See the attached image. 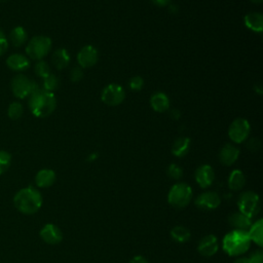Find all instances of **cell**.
<instances>
[{
  "instance_id": "obj_40",
  "label": "cell",
  "mask_w": 263,
  "mask_h": 263,
  "mask_svg": "<svg viewBox=\"0 0 263 263\" xmlns=\"http://www.w3.org/2000/svg\"><path fill=\"white\" fill-rule=\"evenodd\" d=\"M252 2H254V3H256V4H260L263 0H251Z\"/></svg>"
},
{
  "instance_id": "obj_4",
  "label": "cell",
  "mask_w": 263,
  "mask_h": 263,
  "mask_svg": "<svg viewBox=\"0 0 263 263\" xmlns=\"http://www.w3.org/2000/svg\"><path fill=\"white\" fill-rule=\"evenodd\" d=\"M193 196L191 187L186 183H176L173 185L167 194L168 203L177 209L185 208L189 204Z\"/></svg>"
},
{
  "instance_id": "obj_26",
  "label": "cell",
  "mask_w": 263,
  "mask_h": 263,
  "mask_svg": "<svg viewBox=\"0 0 263 263\" xmlns=\"http://www.w3.org/2000/svg\"><path fill=\"white\" fill-rule=\"evenodd\" d=\"M171 236L172 238L180 243L186 242L190 239L191 233L189 231L188 228H186L185 226H175L172 230H171Z\"/></svg>"
},
{
  "instance_id": "obj_23",
  "label": "cell",
  "mask_w": 263,
  "mask_h": 263,
  "mask_svg": "<svg viewBox=\"0 0 263 263\" xmlns=\"http://www.w3.org/2000/svg\"><path fill=\"white\" fill-rule=\"evenodd\" d=\"M51 61H52L54 67L58 70H63L70 63V54H69L67 49H65V48H58L53 52Z\"/></svg>"
},
{
  "instance_id": "obj_5",
  "label": "cell",
  "mask_w": 263,
  "mask_h": 263,
  "mask_svg": "<svg viewBox=\"0 0 263 263\" xmlns=\"http://www.w3.org/2000/svg\"><path fill=\"white\" fill-rule=\"evenodd\" d=\"M51 48V40L47 36H34L26 46V53L32 60L40 61L47 55Z\"/></svg>"
},
{
  "instance_id": "obj_35",
  "label": "cell",
  "mask_w": 263,
  "mask_h": 263,
  "mask_svg": "<svg viewBox=\"0 0 263 263\" xmlns=\"http://www.w3.org/2000/svg\"><path fill=\"white\" fill-rule=\"evenodd\" d=\"M246 146H247V148H248L249 150H251V151H257V150H259L260 147H261V142H260L257 138H252V139H250V140L247 142Z\"/></svg>"
},
{
  "instance_id": "obj_1",
  "label": "cell",
  "mask_w": 263,
  "mask_h": 263,
  "mask_svg": "<svg viewBox=\"0 0 263 263\" xmlns=\"http://www.w3.org/2000/svg\"><path fill=\"white\" fill-rule=\"evenodd\" d=\"M28 105L33 115L39 118L49 116L57 107V100L53 92L38 88L29 96Z\"/></svg>"
},
{
  "instance_id": "obj_6",
  "label": "cell",
  "mask_w": 263,
  "mask_h": 263,
  "mask_svg": "<svg viewBox=\"0 0 263 263\" xmlns=\"http://www.w3.org/2000/svg\"><path fill=\"white\" fill-rule=\"evenodd\" d=\"M39 88L38 84L24 74H18L11 81V90L18 99H25Z\"/></svg>"
},
{
  "instance_id": "obj_20",
  "label": "cell",
  "mask_w": 263,
  "mask_h": 263,
  "mask_svg": "<svg viewBox=\"0 0 263 263\" xmlns=\"http://www.w3.org/2000/svg\"><path fill=\"white\" fill-rule=\"evenodd\" d=\"M55 173L50 168L40 170L35 176V183L40 188L50 187L55 181Z\"/></svg>"
},
{
  "instance_id": "obj_38",
  "label": "cell",
  "mask_w": 263,
  "mask_h": 263,
  "mask_svg": "<svg viewBox=\"0 0 263 263\" xmlns=\"http://www.w3.org/2000/svg\"><path fill=\"white\" fill-rule=\"evenodd\" d=\"M155 5L157 6H160V7H163V6H166L171 0H151Z\"/></svg>"
},
{
  "instance_id": "obj_15",
  "label": "cell",
  "mask_w": 263,
  "mask_h": 263,
  "mask_svg": "<svg viewBox=\"0 0 263 263\" xmlns=\"http://www.w3.org/2000/svg\"><path fill=\"white\" fill-rule=\"evenodd\" d=\"M239 156V150L234 145L226 144L222 147L219 153L220 162L224 165H231L233 164Z\"/></svg>"
},
{
  "instance_id": "obj_33",
  "label": "cell",
  "mask_w": 263,
  "mask_h": 263,
  "mask_svg": "<svg viewBox=\"0 0 263 263\" xmlns=\"http://www.w3.org/2000/svg\"><path fill=\"white\" fill-rule=\"evenodd\" d=\"M83 77V71L81 67H74L70 71V80L72 82H78Z\"/></svg>"
},
{
  "instance_id": "obj_8",
  "label": "cell",
  "mask_w": 263,
  "mask_h": 263,
  "mask_svg": "<svg viewBox=\"0 0 263 263\" xmlns=\"http://www.w3.org/2000/svg\"><path fill=\"white\" fill-rule=\"evenodd\" d=\"M251 132V125L245 118L234 119L228 128V136L233 143L240 144L245 142Z\"/></svg>"
},
{
  "instance_id": "obj_11",
  "label": "cell",
  "mask_w": 263,
  "mask_h": 263,
  "mask_svg": "<svg viewBox=\"0 0 263 263\" xmlns=\"http://www.w3.org/2000/svg\"><path fill=\"white\" fill-rule=\"evenodd\" d=\"M98 50L92 45H85L79 50L77 61L79 66L85 69L95 66L98 62Z\"/></svg>"
},
{
  "instance_id": "obj_2",
  "label": "cell",
  "mask_w": 263,
  "mask_h": 263,
  "mask_svg": "<svg viewBox=\"0 0 263 263\" xmlns=\"http://www.w3.org/2000/svg\"><path fill=\"white\" fill-rule=\"evenodd\" d=\"M43 202L41 193L34 187L29 186L18 190L13 196V204L18 212L25 215L37 213Z\"/></svg>"
},
{
  "instance_id": "obj_25",
  "label": "cell",
  "mask_w": 263,
  "mask_h": 263,
  "mask_svg": "<svg viewBox=\"0 0 263 263\" xmlns=\"http://www.w3.org/2000/svg\"><path fill=\"white\" fill-rule=\"evenodd\" d=\"M246 184V177L240 170H233L229 177H228V187L233 190L237 191L240 190Z\"/></svg>"
},
{
  "instance_id": "obj_28",
  "label": "cell",
  "mask_w": 263,
  "mask_h": 263,
  "mask_svg": "<svg viewBox=\"0 0 263 263\" xmlns=\"http://www.w3.org/2000/svg\"><path fill=\"white\" fill-rule=\"evenodd\" d=\"M24 113V108L23 105L20 102H12L7 109V114L8 117L12 120H17L22 117Z\"/></svg>"
},
{
  "instance_id": "obj_39",
  "label": "cell",
  "mask_w": 263,
  "mask_h": 263,
  "mask_svg": "<svg viewBox=\"0 0 263 263\" xmlns=\"http://www.w3.org/2000/svg\"><path fill=\"white\" fill-rule=\"evenodd\" d=\"M233 263H251V261H250V258H247V257H240V258L236 259Z\"/></svg>"
},
{
  "instance_id": "obj_24",
  "label": "cell",
  "mask_w": 263,
  "mask_h": 263,
  "mask_svg": "<svg viewBox=\"0 0 263 263\" xmlns=\"http://www.w3.org/2000/svg\"><path fill=\"white\" fill-rule=\"evenodd\" d=\"M27 39H28L27 31L23 27L17 26L15 28H13L11 30V32L9 33V41L8 42H10L15 47H20L26 43Z\"/></svg>"
},
{
  "instance_id": "obj_14",
  "label": "cell",
  "mask_w": 263,
  "mask_h": 263,
  "mask_svg": "<svg viewBox=\"0 0 263 263\" xmlns=\"http://www.w3.org/2000/svg\"><path fill=\"white\" fill-rule=\"evenodd\" d=\"M194 178H195L196 183L201 188H208L214 182L215 173L211 165L202 164L196 168V171L194 173Z\"/></svg>"
},
{
  "instance_id": "obj_36",
  "label": "cell",
  "mask_w": 263,
  "mask_h": 263,
  "mask_svg": "<svg viewBox=\"0 0 263 263\" xmlns=\"http://www.w3.org/2000/svg\"><path fill=\"white\" fill-rule=\"evenodd\" d=\"M249 258L251 263H263V253L261 251H256Z\"/></svg>"
},
{
  "instance_id": "obj_17",
  "label": "cell",
  "mask_w": 263,
  "mask_h": 263,
  "mask_svg": "<svg viewBox=\"0 0 263 263\" xmlns=\"http://www.w3.org/2000/svg\"><path fill=\"white\" fill-rule=\"evenodd\" d=\"M228 222H229L230 226H232L235 230L248 231V229L252 225V219L249 218L248 216L241 214L240 212L232 213L228 218Z\"/></svg>"
},
{
  "instance_id": "obj_22",
  "label": "cell",
  "mask_w": 263,
  "mask_h": 263,
  "mask_svg": "<svg viewBox=\"0 0 263 263\" xmlns=\"http://www.w3.org/2000/svg\"><path fill=\"white\" fill-rule=\"evenodd\" d=\"M190 139L187 137H179L172 146V153L177 157H184L190 149Z\"/></svg>"
},
{
  "instance_id": "obj_12",
  "label": "cell",
  "mask_w": 263,
  "mask_h": 263,
  "mask_svg": "<svg viewBox=\"0 0 263 263\" xmlns=\"http://www.w3.org/2000/svg\"><path fill=\"white\" fill-rule=\"evenodd\" d=\"M40 237L48 245H58L63 239V233L61 229L51 223L45 224L40 230Z\"/></svg>"
},
{
  "instance_id": "obj_19",
  "label": "cell",
  "mask_w": 263,
  "mask_h": 263,
  "mask_svg": "<svg viewBox=\"0 0 263 263\" xmlns=\"http://www.w3.org/2000/svg\"><path fill=\"white\" fill-rule=\"evenodd\" d=\"M245 26L253 32L261 33L263 31V15L260 12H250L243 17Z\"/></svg>"
},
{
  "instance_id": "obj_7",
  "label": "cell",
  "mask_w": 263,
  "mask_h": 263,
  "mask_svg": "<svg viewBox=\"0 0 263 263\" xmlns=\"http://www.w3.org/2000/svg\"><path fill=\"white\" fill-rule=\"evenodd\" d=\"M237 204L239 212L252 219L260 211L259 195L253 191H246L240 194Z\"/></svg>"
},
{
  "instance_id": "obj_34",
  "label": "cell",
  "mask_w": 263,
  "mask_h": 263,
  "mask_svg": "<svg viewBox=\"0 0 263 263\" xmlns=\"http://www.w3.org/2000/svg\"><path fill=\"white\" fill-rule=\"evenodd\" d=\"M8 39L6 38L4 32L0 29V57L4 54L8 49Z\"/></svg>"
},
{
  "instance_id": "obj_3",
  "label": "cell",
  "mask_w": 263,
  "mask_h": 263,
  "mask_svg": "<svg viewBox=\"0 0 263 263\" xmlns=\"http://www.w3.org/2000/svg\"><path fill=\"white\" fill-rule=\"evenodd\" d=\"M251 242L248 231L233 229L224 236L222 247L229 256H239L249 250Z\"/></svg>"
},
{
  "instance_id": "obj_16",
  "label": "cell",
  "mask_w": 263,
  "mask_h": 263,
  "mask_svg": "<svg viewBox=\"0 0 263 263\" xmlns=\"http://www.w3.org/2000/svg\"><path fill=\"white\" fill-rule=\"evenodd\" d=\"M6 65L12 71L22 72L30 67V61L24 54L13 53L6 59Z\"/></svg>"
},
{
  "instance_id": "obj_21",
  "label": "cell",
  "mask_w": 263,
  "mask_h": 263,
  "mask_svg": "<svg viewBox=\"0 0 263 263\" xmlns=\"http://www.w3.org/2000/svg\"><path fill=\"white\" fill-rule=\"evenodd\" d=\"M248 235L251 241L255 242L258 247L263 246V221L261 219L257 220L248 229Z\"/></svg>"
},
{
  "instance_id": "obj_31",
  "label": "cell",
  "mask_w": 263,
  "mask_h": 263,
  "mask_svg": "<svg viewBox=\"0 0 263 263\" xmlns=\"http://www.w3.org/2000/svg\"><path fill=\"white\" fill-rule=\"evenodd\" d=\"M167 176L173 180H179L183 176V170L176 163H172L167 166L166 170Z\"/></svg>"
},
{
  "instance_id": "obj_37",
  "label": "cell",
  "mask_w": 263,
  "mask_h": 263,
  "mask_svg": "<svg viewBox=\"0 0 263 263\" xmlns=\"http://www.w3.org/2000/svg\"><path fill=\"white\" fill-rule=\"evenodd\" d=\"M129 263H149V262L147 261V259H146L145 257H143V256H141V255H138V256H135V257L130 260Z\"/></svg>"
},
{
  "instance_id": "obj_30",
  "label": "cell",
  "mask_w": 263,
  "mask_h": 263,
  "mask_svg": "<svg viewBox=\"0 0 263 263\" xmlns=\"http://www.w3.org/2000/svg\"><path fill=\"white\" fill-rule=\"evenodd\" d=\"M11 155L7 151L0 150V175L5 173L11 164Z\"/></svg>"
},
{
  "instance_id": "obj_27",
  "label": "cell",
  "mask_w": 263,
  "mask_h": 263,
  "mask_svg": "<svg viewBox=\"0 0 263 263\" xmlns=\"http://www.w3.org/2000/svg\"><path fill=\"white\" fill-rule=\"evenodd\" d=\"M43 79V81H42V88L43 89H45V90H47V91H50V92H52L53 90H55L58 87H59V85H60V80H59V78L54 75V74H52V73H50V74H48L46 77H44V78H42Z\"/></svg>"
},
{
  "instance_id": "obj_32",
  "label": "cell",
  "mask_w": 263,
  "mask_h": 263,
  "mask_svg": "<svg viewBox=\"0 0 263 263\" xmlns=\"http://www.w3.org/2000/svg\"><path fill=\"white\" fill-rule=\"evenodd\" d=\"M128 86L132 90L134 91H139L143 88L144 86V80L141 76H135L129 79L128 81Z\"/></svg>"
},
{
  "instance_id": "obj_29",
  "label": "cell",
  "mask_w": 263,
  "mask_h": 263,
  "mask_svg": "<svg viewBox=\"0 0 263 263\" xmlns=\"http://www.w3.org/2000/svg\"><path fill=\"white\" fill-rule=\"evenodd\" d=\"M34 70H35V74H36L38 77H41V78H44V77H46L48 74H50L49 65H48L45 61H42V60L38 61V62L35 64Z\"/></svg>"
},
{
  "instance_id": "obj_41",
  "label": "cell",
  "mask_w": 263,
  "mask_h": 263,
  "mask_svg": "<svg viewBox=\"0 0 263 263\" xmlns=\"http://www.w3.org/2000/svg\"><path fill=\"white\" fill-rule=\"evenodd\" d=\"M4 1H6V0H0V2H4Z\"/></svg>"
},
{
  "instance_id": "obj_10",
  "label": "cell",
  "mask_w": 263,
  "mask_h": 263,
  "mask_svg": "<svg viewBox=\"0 0 263 263\" xmlns=\"http://www.w3.org/2000/svg\"><path fill=\"white\" fill-rule=\"evenodd\" d=\"M221 203V197L217 192L206 191L195 198V205L201 210L212 211L217 209Z\"/></svg>"
},
{
  "instance_id": "obj_13",
  "label": "cell",
  "mask_w": 263,
  "mask_h": 263,
  "mask_svg": "<svg viewBox=\"0 0 263 263\" xmlns=\"http://www.w3.org/2000/svg\"><path fill=\"white\" fill-rule=\"evenodd\" d=\"M218 249H219L218 238L213 234L203 236L197 245L198 253L204 257L214 256L218 252Z\"/></svg>"
},
{
  "instance_id": "obj_18",
  "label": "cell",
  "mask_w": 263,
  "mask_h": 263,
  "mask_svg": "<svg viewBox=\"0 0 263 263\" xmlns=\"http://www.w3.org/2000/svg\"><path fill=\"white\" fill-rule=\"evenodd\" d=\"M150 105L154 111L162 113L170 108V99L164 92L157 91L151 96Z\"/></svg>"
},
{
  "instance_id": "obj_9",
  "label": "cell",
  "mask_w": 263,
  "mask_h": 263,
  "mask_svg": "<svg viewBox=\"0 0 263 263\" xmlns=\"http://www.w3.org/2000/svg\"><path fill=\"white\" fill-rule=\"evenodd\" d=\"M125 98L123 87L117 83H110L104 87L101 99L108 106H118Z\"/></svg>"
}]
</instances>
